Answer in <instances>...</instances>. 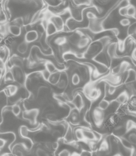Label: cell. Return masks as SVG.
I'll return each instance as SVG.
<instances>
[{
    "label": "cell",
    "instance_id": "1",
    "mask_svg": "<svg viewBox=\"0 0 136 156\" xmlns=\"http://www.w3.org/2000/svg\"><path fill=\"white\" fill-rule=\"evenodd\" d=\"M104 48L105 47L99 40L92 41L84 51L85 58H93L98 53L102 51Z\"/></svg>",
    "mask_w": 136,
    "mask_h": 156
},
{
    "label": "cell",
    "instance_id": "2",
    "mask_svg": "<svg viewBox=\"0 0 136 156\" xmlns=\"http://www.w3.org/2000/svg\"><path fill=\"white\" fill-rule=\"evenodd\" d=\"M95 62L104 65L110 69V64L111 59L107 55L106 49L104 48L102 51L98 53L93 58H92Z\"/></svg>",
    "mask_w": 136,
    "mask_h": 156
},
{
    "label": "cell",
    "instance_id": "3",
    "mask_svg": "<svg viewBox=\"0 0 136 156\" xmlns=\"http://www.w3.org/2000/svg\"><path fill=\"white\" fill-rule=\"evenodd\" d=\"M74 104L76 108L81 110L85 107V99L84 96L80 91L74 93L73 96V98L71 101Z\"/></svg>",
    "mask_w": 136,
    "mask_h": 156
},
{
    "label": "cell",
    "instance_id": "4",
    "mask_svg": "<svg viewBox=\"0 0 136 156\" xmlns=\"http://www.w3.org/2000/svg\"><path fill=\"white\" fill-rule=\"evenodd\" d=\"M67 118L69 122L73 125H79L81 121L83 119L81 117L79 110L76 108L70 110Z\"/></svg>",
    "mask_w": 136,
    "mask_h": 156
},
{
    "label": "cell",
    "instance_id": "5",
    "mask_svg": "<svg viewBox=\"0 0 136 156\" xmlns=\"http://www.w3.org/2000/svg\"><path fill=\"white\" fill-rule=\"evenodd\" d=\"M38 113L39 110L38 108H32L23 112V116L24 119L28 120L30 123L35 124Z\"/></svg>",
    "mask_w": 136,
    "mask_h": 156
},
{
    "label": "cell",
    "instance_id": "6",
    "mask_svg": "<svg viewBox=\"0 0 136 156\" xmlns=\"http://www.w3.org/2000/svg\"><path fill=\"white\" fill-rule=\"evenodd\" d=\"M49 21L54 24V26L57 28L58 32L63 31L65 26V23L60 16L56 15H52V16L50 18Z\"/></svg>",
    "mask_w": 136,
    "mask_h": 156
},
{
    "label": "cell",
    "instance_id": "7",
    "mask_svg": "<svg viewBox=\"0 0 136 156\" xmlns=\"http://www.w3.org/2000/svg\"><path fill=\"white\" fill-rule=\"evenodd\" d=\"M15 80L17 81L19 83H23L25 82L24 74L21 70L20 67L13 66L11 71Z\"/></svg>",
    "mask_w": 136,
    "mask_h": 156
},
{
    "label": "cell",
    "instance_id": "8",
    "mask_svg": "<svg viewBox=\"0 0 136 156\" xmlns=\"http://www.w3.org/2000/svg\"><path fill=\"white\" fill-rule=\"evenodd\" d=\"M91 42V39L90 37L82 35L76 45V49H77V51L84 49H85H85L87 48V47L90 44Z\"/></svg>",
    "mask_w": 136,
    "mask_h": 156
},
{
    "label": "cell",
    "instance_id": "9",
    "mask_svg": "<svg viewBox=\"0 0 136 156\" xmlns=\"http://www.w3.org/2000/svg\"><path fill=\"white\" fill-rule=\"evenodd\" d=\"M106 51L107 55L110 59L116 57L117 52V42L112 41L106 48Z\"/></svg>",
    "mask_w": 136,
    "mask_h": 156
},
{
    "label": "cell",
    "instance_id": "10",
    "mask_svg": "<svg viewBox=\"0 0 136 156\" xmlns=\"http://www.w3.org/2000/svg\"><path fill=\"white\" fill-rule=\"evenodd\" d=\"M39 38V34L36 30H30L24 35V41L27 43H30L37 41Z\"/></svg>",
    "mask_w": 136,
    "mask_h": 156
},
{
    "label": "cell",
    "instance_id": "11",
    "mask_svg": "<svg viewBox=\"0 0 136 156\" xmlns=\"http://www.w3.org/2000/svg\"><path fill=\"white\" fill-rule=\"evenodd\" d=\"M68 85V77L66 73H61L60 78L57 82V83L55 85L59 90H65L67 88Z\"/></svg>",
    "mask_w": 136,
    "mask_h": 156
},
{
    "label": "cell",
    "instance_id": "12",
    "mask_svg": "<svg viewBox=\"0 0 136 156\" xmlns=\"http://www.w3.org/2000/svg\"><path fill=\"white\" fill-rule=\"evenodd\" d=\"M129 98H130V96L128 94V93L125 90H124L117 95V96L116 97L115 100L120 105H124V104H127L129 102Z\"/></svg>",
    "mask_w": 136,
    "mask_h": 156
},
{
    "label": "cell",
    "instance_id": "13",
    "mask_svg": "<svg viewBox=\"0 0 136 156\" xmlns=\"http://www.w3.org/2000/svg\"><path fill=\"white\" fill-rule=\"evenodd\" d=\"M57 32H58L57 28L55 27L54 24L49 21L47 24L46 29H45L46 35L47 36V37H51V36H52V35L56 34Z\"/></svg>",
    "mask_w": 136,
    "mask_h": 156
},
{
    "label": "cell",
    "instance_id": "14",
    "mask_svg": "<svg viewBox=\"0 0 136 156\" xmlns=\"http://www.w3.org/2000/svg\"><path fill=\"white\" fill-rule=\"evenodd\" d=\"M83 129V133L85 140L89 141H94L96 140L95 135L94 131L90 130L88 128H82Z\"/></svg>",
    "mask_w": 136,
    "mask_h": 156
},
{
    "label": "cell",
    "instance_id": "15",
    "mask_svg": "<svg viewBox=\"0 0 136 156\" xmlns=\"http://www.w3.org/2000/svg\"><path fill=\"white\" fill-rule=\"evenodd\" d=\"M136 80V71L134 68H130L127 71V76L125 84H129Z\"/></svg>",
    "mask_w": 136,
    "mask_h": 156
},
{
    "label": "cell",
    "instance_id": "16",
    "mask_svg": "<svg viewBox=\"0 0 136 156\" xmlns=\"http://www.w3.org/2000/svg\"><path fill=\"white\" fill-rule=\"evenodd\" d=\"M61 73L60 71H59V70L57 71L56 72L54 73H52L50 76V77L48 80V82L49 83H51V85H55L57 82H59L60 78V76H61Z\"/></svg>",
    "mask_w": 136,
    "mask_h": 156
},
{
    "label": "cell",
    "instance_id": "17",
    "mask_svg": "<svg viewBox=\"0 0 136 156\" xmlns=\"http://www.w3.org/2000/svg\"><path fill=\"white\" fill-rule=\"evenodd\" d=\"M64 140L68 143H71L74 141V132L70 125H68L66 128L64 136Z\"/></svg>",
    "mask_w": 136,
    "mask_h": 156
},
{
    "label": "cell",
    "instance_id": "18",
    "mask_svg": "<svg viewBox=\"0 0 136 156\" xmlns=\"http://www.w3.org/2000/svg\"><path fill=\"white\" fill-rule=\"evenodd\" d=\"M18 91V88L16 85L14 84H10L5 89V93L8 96H14L17 93Z\"/></svg>",
    "mask_w": 136,
    "mask_h": 156
},
{
    "label": "cell",
    "instance_id": "19",
    "mask_svg": "<svg viewBox=\"0 0 136 156\" xmlns=\"http://www.w3.org/2000/svg\"><path fill=\"white\" fill-rule=\"evenodd\" d=\"M117 138L119 140L120 143H121V146L123 147H124V148H126L127 149L134 150V145H132L127 139H126V138H124L123 136H121V137H117Z\"/></svg>",
    "mask_w": 136,
    "mask_h": 156
},
{
    "label": "cell",
    "instance_id": "20",
    "mask_svg": "<svg viewBox=\"0 0 136 156\" xmlns=\"http://www.w3.org/2000/svg\"><path fill=\"white\" fill-rule=\"evenodd\" d=\"M7 30H8V31L10 34H11L12 35H13L15 37H17V36L20 35L21 34V27L18 26L14 25V24L10 25L8 27Z\"/></svg>",
    "mask_w": 136,
    "mask_h": 156
},
{
    "label": "cell",
    "instance_id": "21",
    "mask_svg": "<svg viewBox=\"0 0 136 156\" xmlns=\"http://www.w3.org/2000/svg\"><path fill=\"white\" fill-rule=\"evenodd\" d=\"M44 67H45V69H46L51 74L54 73L56 72L57 71H58L55 65L53 62H52L49 60H47L45 62Z\"/></svg>",
    "mask_w": 136,
    "mask_h": 156
},
{
    "label": "cell",
    "instance_id": "22",
    "mask_svg": "<svg viewBox=\"0 0 136 156\" xmlns=\"http://www.w3.org/2000/svg\"><path fill=\"white\" fill-rule=\"evenodd\" d=\"M67 42V38L64 35H59L54 40V44L57 47H60Z\"/></svg>",
    "mask_w": 136,
    "mask_h": 156
},
{
    "label": "cell",
    "instance_id": "23",
    "mask_svg": "<svg viewBox=\"0 0 136 156\" xmlns=\"http://www.w3.org/2000/svg\"><path fill=\"white\" fill-rule=\"evenodd\" d=\"M110 101H108L106 98H102L98 102L97 107L98 108H99L100 110H101L102 111L104 112L109 107V106L110 105Z\"/></svg>",
    "mask_w": 136,
    "mask_h": 156
},
{
    "label": "cell",
    "instance_id": "24",
    "mask_svg": "<svg viewBox=\"0 0 136 156\" xmlns=\"http://www.w3.org/2000/svg\"><path fill=\"white\" fill-rule=\"evenodd\" d=\"M29 48V43H26L25 41L21 42L17 46L16 50L18 53L21 54H24L26 53Z\"/></svg>",
    "mask_w": 136,
    "mask_h": 156
},
{
    "label": "cell",
    "instance_id": "25",
    "mask_svg": "<svg viewBox=\"0 0 136 156\" xmlns=\"http://www.w3.org/2000/svg\"><path fill=\"white\" fill-rule=\"evenodd\" d=\"M74 135L77 140L84 141L85 138L83 133V129L82 127H77L74 130Z\"/></svg>",
    "mask_w": 136,
    "mask_h": 156
},
{
    "label": "cell",
    "instance_id": "26",
    "mask_svg": "<svg viewBox=\"0 0 136 156\" xmlns=\"http://www.w3.org/2000/svg\"><path fill=\"white\" fill-rule=\"evenodd\" d=\"M82 82L80 76L77 73H74L71 76V83L73 86H77Z\"/></svg>",
    "mask_w": 136,
    "mask_h": 156
},
{
    "label": "cell",
    "instance_id": "27",
    "mask_svg": "<svg viewBox=\"0 0 136 156\" xmlns=\"http://www.w3.org/2000/svg\"><path fill=\"white\" fill-rule=\"evenodd\" d=\"M136 16V7L130 4L127 7V17L129 18H135Z\"/></svg>",
    "mask_w": 136,
    "mask_h": 156
},
{
    "label": "cell",
    "instance_id": "28",
    "mask_svg": "<svg viewBox=\"0 0 136 156\" xmlns=\"http://www.w3.org/2000/svg\"><path fill=\"white\" fill-rule=\"evenodd\" d=\"M119 24L123 27H129L131 24V21L129 18L127 17H124V18H121L120 21H119Z\"/></svg>",
    "mask_w": 136,
    "mask_h": 156
},
{
    "label": "cell",
    "instance_id": "29",
    "mask_svg": "<svg viewBox=\"0 0 136 156\" xmlns=\"http://www.w3.org/2000/svg\"><path fill=\"white\" fill-rule=\"evenodd\" d=\"M40 73H41V76L42 79H43L44 80L48 82V80H49V77H50V76H51V74L49 71H48L46 69H45V68L41 70V71L40 72Z\"/></svg>",
    "mask_w": 136,
    "mask_h": 156
},
{
    "label": "cell",
    "instance_id": "30",
    "mask_svg": "<svg viewBox=\"0 0 136 156\" xmlns=\"http://www.w3.org/2000/svg\"><path fill=\"white\" fill-rule=\"evenodd\" d=\"M12 112L15 116H18L21 113V107L18 104H14L12 107Z\"/></svg>",
    "mask_w": 136,
    "mask_h": 156
},
{
    "label": "cell",
    "instance_id": "31",
    "mask_svg": "<svg viewBox=\"0 0 136 156\" xmlns=\"http://www.w3.org/2000/svg\"><path fill=\"white\" fill-rule=\"evenodd\" d=\"M127 140L132 145H136V133L132 132L129 133L127 137Z\"/></svg>",
    "mask_w": 136,
    "mask_h": 156
},
{
    "label": "cell",
    "instance_id": "32",
    "mask_svg": "<svg viewBox=\"0 0 136 156\" xmlns=\"http://www.w3.org/2000/svg\"><path fill=\"white\" fill-rule=\"evenodd\" d=\"M118 13L120 17H127V7H120L118 10Z\"/></svg>",
    "mask_w": 136,
    "mask_h": 156
},
{
    "label": "cell",
    "instance_id": "33",
    "mask_svg": "<svg viewBox=\"0 0 136 156\" xmlns=\"http://www.w3.org/2000/svg\"><path fill=\"white\" fill-rule=\"evenodd\" d=\"M4 80L5 82H10L14 81V77L11 71H8L4 74Z\"/></svg>",
    "mask_w": 136,
    "mask_h": 156
},
{
    "label": "cell",
    "instance_id": "34",
    "mask_svg": "<svg viewBox=\"0 0 136 156\" xmlns=\"http://www.w3.org/2000/svg\"><path fill=\"white\" fill-rule=\"evenodd\" d=\"M36 156H49V154L47 153L44 149L41 148H37L35 152Z\"/></svg>",
    "mask_w": 136,
    "mask_h": 156
},
{
    "label": "cell",
    "instance_id": "35",
    "mask_svg": "<svg viewBox=\"0 0 136 156\" xmlns=\"http://www.w3.org/2000/svg\"><path fill=\"white\" fill-rule=\"evenodd\" d=\"M28 129L27 127L24 126H23L20 127V135L22 136H26L27 133H28Z\"/></svg>",
    "mask_w": 136,
    "mask_h": 156
},
{
    "label": "cell",
    "instance_id": "36",
    "mask_svg": "<svg viewBox=\"0 0 136 156\" xmlns=\"http://www.w3.org/2000/svg\"><path fill=\"white\" fill-rule=\"evenodd\" d=\"M51 135L55 138H58L59 137H60L61 136V132L59 130L57 129H55L54 130L52 131L51 132Z\"/></svg>",
    "mask_w": 136,
    "mask_h": 156
},
{
    "label": "cell",
    "instance_id": "37",
    "mask_svg": "<svg viewBox=\"0 0 136 156\" xmlns=\"http://www.w3.org/2000/svg\"><path fill=\"white\" fill-rule=\"evenodd\" d=\"M70 151L66 149H62L58 154V156H70Z\"/></svg>",
    "mask_w": 136,
    "mask_h": 156
},
{
    "label": "cell",
    "instance_id": "38",
    "mask_svg": "<svg viewBox=\"0 0 136 156\" xmlns=\"http://www.w3.org/2000/svg\"><path fill=\"white\" fill-rule=\"evenodd\" d=\"M14 151H14V154L16 156H24L23 155V153L21 149H19V147L14 149Z\"/></svg>",
    "mask_w": 136,
    "mask_h": 156
},
{
    "label": "cell",
    "instance_id": "39",
    "mask_svg": "<svg viewBox=\"0 0 136 156\" xmlns=\"http://www.w3.org/2000/svg\"><path fill=\"white\" fill-rule=\"evenodd\" d=\"M7 30V29H6L5 25L4 23L0 22V34H4Z\"/></svg>",
    "mask_w": 136,
    "mask_h": 156
},
{
    "label": "cell",
    "instance_id": "40",
    "mask_svg": "<svg viewBox=\"0 0 136 156\" xmlns=\"http://www.w3.org/2000/svg\"><path fill=\"white\" fill-rule=\"evenodd\" d=\"M51 148L54 150H56L57 149V148L59 147V143L57 141H55V142H53L52 143H51Z\"/></svg>",
    "mask_w": 136,
    "mask_h": 156
},
{
    "label": "cell",
    "instance_id": "41",
    "mask_svg": "<svg viewBox=\"0 0 136 156\" xmlns=\"http://www.w3.org/2000/svg\"><path fill=\"white\" fill-rule=\"evenodd\" d=\"M4 66H5L4 62L0 59V69H4Z\"/></svg>",
    "mask_w": 136,
    "mask_h": 156
},
{
    "label": "cell",
    "instance_id": "42",
    "mask_svg": "<svg viewBox=\"0 0 136 156\" xmlns=\"http://www.w3.org/2000/svg\"><path fill=\"white\" fill-rule=\"evenodd\" d=\"M70 156H81V155L77 152H73L72 154H70Z\"/></svg>",
    "mask_w": 136,
    "mask_h": 156
},
{
    "label": "cell",
    "instance_id": "43",
    "mask_svg": "<svg viewBox=\"0 0 136 156\" xmlns=\"http://www.w3.org/2000/svg\"><path fill=\"white\" fill-rule=\"evenodd\" d=\"M0 74H1V73H0Z\"/></svg>",
    "mask_w": 136,
    "mask_h": 156
}]
</instances>
